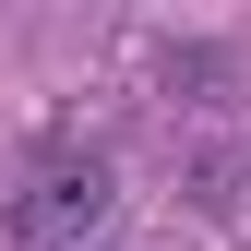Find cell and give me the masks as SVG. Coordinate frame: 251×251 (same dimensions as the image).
Masks as SVG:
<instances>
[{
    "label": "cell",
    "instance_id": "cell-1",
    "mask_svg": "<svg viewBox=\"0 0 251 251\" xmlns=\"http://www.w3.org/2000/svg\"><path fill=\"white\" fill-rule=\"evenodd\" d=\"M96 203H108V179L72 155V168H36V192H12V203H0V227H12V239H60V227H84Z\"/></svg>",
    "mask_w": 251,
    "mask_h": 251
}]
</instances>
